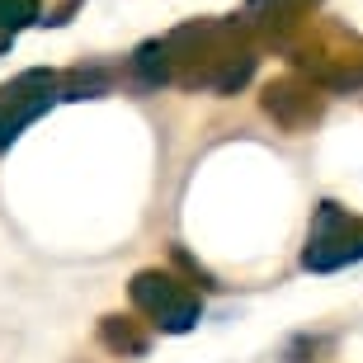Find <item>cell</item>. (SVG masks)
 Instances as JSON below:
<instances>
[{
  "instance_id": "52a82bcc",
  "label": "cell",
  "mask_w": 363,
  "mask_h": 363,
  "mask_svg": "<svg viewBox=\"0 0 363 363\" xmlns=\"http://www.w3.org/2000/svg\"><path fill=\"white\" fill-rule=\"evenodd\" d=\"M104 340H108V350H123V354H142V335H133L128 325L118 330V316H108V321H104Z\"/></svg>"
},
{
  "instance_id": "277c9868",
  "label": "cell",
  "mask_w": 363,
  "mask_h": 363,
  "mask_svg": "<svg viewBox=\"0 0 363 363\" xmlns=\"http://www.w3.org/2000/svg\"><path fill=\"white\" fill-rule=\"evenodd\" d=\"M133 67H137V76H142L147 85L170 81V43H142L137 57H133Z\"/></svg>"
},
{
  "instance_id": "6da1fadb",
  "label": "cell",
  "mask_w": 363,
  "mask_h": 363,
  "mask_svg": "<svg viewBox=\"0 0 363 363\" xmlns=\"http://www.w3.org/2000/svg\"><path fill=\"white\" fill-rule=\"evenodd\" d=\"M359 259H363V217H350L340 203H321L311 217L302 264L311 274H330L345 264H359Z\"/></svg>"
},
{
  "instance_id": "8992f818",
  "label": "cell",
  "mask_w": 363,
  "mask_h": 363,
  "mask_svg": "<svg viewBox=\"0 0 363 363\" xmlns=\"http://www.w3.org/2000/svg\"><path fill=\"white\" fill-rule=\"evenodd\" d=\"M311 0H250V14H259V19H279V24H293L297 14L307 10Z\"/></svg>"
},
{
  "instance_id": "3957f363",
  "label": "cell",
  "mask_w": 363,
  "mask_h": 363,
  "mask_svg": "<svg viewBox=\"0 0 363 363\" xmlns=\"http://www.w3.org/2000/svg\"><path fill=\"white\" fill-rule=\"evenodd\" d=\"M133 302L142 311H147L151 325H161V330H170V335H184V330H194L203 316L199 297L189 293L179 279H170V274L161 269H142L133 279Z\"/></svg>"
},
{
  "instance_id": "7a4b0ae2",
  "label": "cell",
  "mask_w": 363,
  "mask_h": 363,
  "mask_svg": "<svg viewBox=\"0 0 363 363\" xmlns=\"http://www.w3.org/2000/svg\"><path fill=\"white\" fill-rule=\"evenodd\" d=\"M57 99H67L62 76H57V71H43V67L19 71L14 81L0 85V151L10 147L33 118H43Z\"/></svg>"
},
{
  "instance_id": "5b68a950",
  "label": "cell",
  "mask_w": 363,
  "mask_h": 363,
  "mask_svg": "<svg viewBox=\"0 0 363 363\" xmlns=\"http://www.w3.org/2000/svg\"><path fill=\"white\" fill-rule=\"evenodd\" d=\"M38 19V0H0V52L10 48V38L19 28H28Z\"/></svg>"
}]
</instances>
